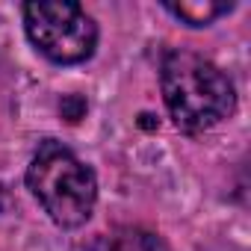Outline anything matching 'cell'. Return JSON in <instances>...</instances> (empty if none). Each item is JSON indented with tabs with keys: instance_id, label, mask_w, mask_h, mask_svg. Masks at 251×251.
<instances>
[{
	"instance_id": "obj_5",
	"label": "cell",
	"mask_w": 251,
	"mask_h": 251,
	"mask_svg": "<svg viewBox=\"0 0 251 251\" xmlns=\"http://www.w3.org/2000/svg\"><path fill=\"white\" fill-rule=\"evenodd\" d=\"M106 251H169V248L157 233L142 230V227H127V230H118L112 236Z\"/></svg>"
},
{
	"instance_id": "obj_2",
	"label": "cell",
	"mask_w": 251,
	"mask_h": 251,
	"mask_svg": "<svg viewBox=\"0 0 251 251\" xmlns=\"http://www.w3.org/2000/svg\"><path fill=\"white\" fill-rule=\"evenodd\" d=\"M27 186L59 227H80L89 222L98 201L95 172L53 139H45L33 154Z\"/></svg>"
},
{
	"instance_id": "obj_6",
	"label": "cell",
	"mask_w": 251,
	"mask_h": 251,
	"mask_svg": "<svg viewBox=\"0 0 251 251\" xmlns=\"http://www.w3.org/2000/svg\"><path fill=\"white\" fill-rule=\"evenodd\" d=\"M83 109H86V103H83V100H80V98H74V95H71V98H65V100H62V112H65V115H68V121H77V118H80V112H83Z\"/></svg>"
},
{
	"instance_id": "obj_1",
	"label": "cell",
	"mask_w": 251,
	"mask_h": 251,
	"mask_svg": "<svg viewBox=\"0 0 251 251\" xmlns=\"http://www.w3.org/2000/svg\"><path fill=\"white\" fill-rule=\"evenodd\" d=\"M163 100L183 133L210 130L236 106V92L230 77L195 50H172L160 68Z\"/></svg>"
},
{
	"instance_id": "obj_3",
	"label": "cell",
	"mask_w": 251,
	"mask_h": 251,
	"mask_svg": "<svg viewBox=\"0 0 251 251\" xmlns=\"http://www.w3.org/2000/svg\"><path fill=\"white\" fill-rule=\"evenodd\" d=\"M24 27L42 56L56 65H77L95 53L98 27L74 0H33L24 6Z\"/></svg>"
},
{
	"instance_id": "obj_4",
	"label": "cell",
	"mask_w": 251,
	"mask_h": 251,
	"mask_svg": "<svg viewBox=\"0 0 251 251\" xmlns=\"http://www.w3.org/2000/svg\"><path fill=\"white\" fill-rule=\"evenodd\" d=\"M166 9L189 27H207L219 15H227L233 3L230 0H180V3H166Z\"/></svg>"
}]
</instances>
